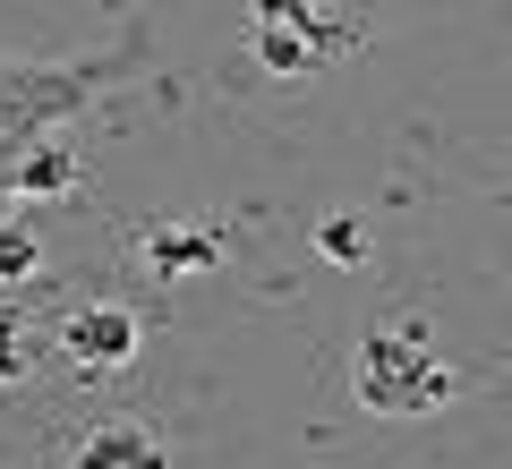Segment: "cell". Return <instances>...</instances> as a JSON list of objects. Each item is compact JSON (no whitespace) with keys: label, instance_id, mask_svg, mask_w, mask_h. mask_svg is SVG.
<instances>
[{"label":"cell","instance_id":"5b68a950","mask_svg":"<svg viewBox=\"0 0 512 469\" xmlns=\"http://www.w3.org/2000/svg\"><path fill=\"white\" fill-rule=\"evenodd\" d=\"M214 256H222L214 231H146V265H163V273H197Z\"/></svg>","mask_w":512,"mask_h":469},{"label":"cell","instance_id":"6da1fadb","mask_svg":"<svg viewBox=\"0 0 512 469\" xmlns=\"http://www.w3.org/2000/svg\"><path fill=\"white\" fill-rule=\"evenodd\" d=\"M359 401L384 418H419V410H444L453 401V367H436V350H427V325H410V316H393V325H376L359 342Z\"/></svg>","mask_w":512,"mask_h":469},{"label":"cell","instance_id":"9c48e42d","mask_svg":"<svg viewBox=\"0 0 512 469\" xmlns=\"http://www.w3.org/2000/svg\"><path fill=\"white\" fill-rule=\"evenodd\" d=\"M26 376V342H18V316H0V384Z\"/></svg>","mask_w":512,"mask_h":469},{"label":"cell","instance_id":"52a82bcc","mask_svg":"<svg viewBox=\"0 0 512 469\" xmlns=\"http://www.w3.org/2000/svg\"><path fill=\"white\" fill-rule=\"evenodd\" d=\"M35 231H18V222H0V282H26V273H35Z\"/></svg>","mask_w":512,"mask_h":469},{"label":"cell","instance_id":"8992f818","mask_svg":"<svg viewBox=\"0 0 512 469\" xmlns=\"http://www.w3.org/2000/svg\"><path fill=\"white\" fill-rule=\"evenodd\" d=\"M18 197H60V188L77 180V163H69V145H35V154H18Z\"/></svg>","mask_w":512,"mask_h":469},{"label":"cell","instance_id":"7a4b0ae2","mask_svg":"<svg viewBox=\"0 0 512 469\" xmlns=\"http://www.w3.org/2000/svg\"><path fill=\"white\" fill-rule=\"evenodd\" d=\"M137 350H146V325H137L128 307H86V316H69V333H60V359H69L77 376H120Z\"/></svg>","mask_w":512,"mask_h":469},{"label":"cell","instance_id":"277c9868","mask_svg":"<svg viewBox=\"0 0 512 469\" xmlns=\"http://www.w3.org/2000/svg\"><path fill=\"white\" fill-rule=\"evenodd\" d=\"M77 469H163V452H154L146 427H94L77 444Z\"/></svg>","mask_w":512,"mask_h":469},{"label":"cell","instance_id":"ba28073f","mask_svg":"<svg viewBox=\"0 0 512 469\" xmlns=\"http://www.w3.org/2000/svg\"><path fill=\"white\" fill-rule=\"evenodd\" d=\"M316 248H325L333 265H359V256H367V231H359V222H325V231H316Z\"/></svg>","mask_w":512,"mask_h":469},{"label":"cell","instance_id":"3957f363","mask_svg":"<svg viewBox=\"0 0 512 469\" xmlns=\"http://www.w3.org/2000/svg\"><path fill=\"white\" fill-rule=\"evenodd\" d=\"M256 52H265V69H274V77H308V69H325L333 26H316V18H299V26H256Z\"/></svg>","mask_w":512,"mask_h":469},{"label":"cell","instance_id":"30bf717a","mask_svg":"<svg viewBox=\"0 0 512 469\" xmlns=\"http://www.w3.org/2000/svg\"><path fill=\"white\" fill-rule=\"evenodd\" d=\"M248 9H256V26H299L308 18V0H248Z\"/></svg>","mask_w":512,"mask_h":469}]
</instances>
